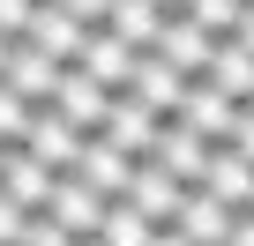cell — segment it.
<instances>
[{"label":"cell","instance_id":"6da1fadb","mask_svg":"<svg viewBox=\"0 0 254 246\" xmlns=\"http://www.w3.org/2000/svg\"><path fill=\"white\" fill-rule=\"evenodd\" d=\"M135 60H142V52H135V45H127V38H112V30H105V23H90V30H82V45H75V60H67V67H82V75H90V82H105V90H112V97H120V90H127V75H135Z\"/></svg>","mask_w":254,"mask_h":246},{"label":"cell","instance_id":"7a4b0ae2","mask_svg":"<svg viewBox=\"0 0 254 246\" xmlns=\"http://www.w3.org/2000/svg\"><path fill=\"white\" fill-rule=\"evenodd\" d=\"M67 179H82L90 194H105V201H120V194H127V179H135V157H127V149H112L105 135H82V149H75V164H67Z\"/></svg>","mask_w":254,"mask_h":246},{"label":"cell","instance_id":"3957f363","mask_svg":"<svg viewBox=\"0 0 254 246\" xmlns=\"http://www.w3.org/2000/svg\"><path fill=\"white\" fill-rule=\"evenodd\" d=\"M60 67H67V60H53V52H38L30 38H15V45H8V67H0V82H8L23 104H53Z\"/></svg>","mask_w":254,"mask_h":246},{"label":"cell","instance_id":"277c9868","mask_svg":"<svg viewBox=\"0 0 254 246\" xmlns=\"http://www.w3.org/2000/svg\"><path fill=\"white\" fill-rule=\"evenodd\" d=\"M53 112L67 119L75 135H97V127H105V112H112V90H105V82H90L82 67H60V90H53Z\"/></svg>","mask_w":254,"mask_h":246},{"label":"cell","instance_id":"5b68a950","mask_svg":"<svg viewBox=\"0 0 254 246\" xmlns=\"http://www.w3.org/2000/svg\"><path fill=\"white\" fill-rule=\"evenodd\" d=\"M120 201H135L150 224H172L180 216V201H187V179H172L157 157H135V179H127V194Z\"/></svg>","mask_w":254,"mask_h":246},{"label":"cell","instance_id":"8992f818","mask_svg":"<svg viewBox=\"0 0 254 246\" xmlns=\"http://www.w3.org/2000/svg\"><path fill=\"white\" fill-rule=\"evenodd\" d=\"M209 201H224V209H247L254 201V164L232 149V142H209V157H202V179H194Z\"/></svg>","mask_w":254,"mask_h":246},{"label":"cell","instance_id":"52a82bcc","mask_svg":"<svg viewBox=\"0 0 254 246\" xmlns=\"http://www.w3.org/2000/svg\"><path fill=\"white\" fill-rule=\"evenodd\" d=\"M180 90H187V75H180L172 60H157V52H142L120 97H135L142 112H157V119H172V112H180Z\"/></svg>","mask_w":254,"mask_h":246},{"label":"cell","instance_id":"ba28073f","mask_svg":"<svg viewBox=\"0 0 254 246\" xmlns=\"http://www.w3.org/2000/svg\"><path fill=\"white\" fill-rule=\"evenodd\" d=\"M23 149L45 164V172H67L75 164V149H82V135L67 127V119L53 112V104H30V127H23Z\"/></svg>","mask_w":254,"mask_h":246},{"label":"cell","instance_id":"9c48e42d","mask_svg":"<svg viewBox=\"0 0 254 246\" xmlns=\"http://www.w3.org/2000/svg\"><path fill=\"white\" fill-rule=\"evenodd\" d=\"M150 52H157V60H172L180 75H202V60H209V30H202L194 15H180V8H165V23H157V38H150Z\"/></svg>","mask_w":254,"mask_h":246},{"label":"cell","instance_id":"30bf717a","mask_svg":"<svg viewBox=\"0 0 254 246\" xmlns=\"http://www.w3.org/2000/svg\"><path fill=\"white\" fill-rule=\"evenodd\" d=\"M150 157H157L172 179H187V187H194V179H202V157H209V142L187 127L180 112H172V119H157V142H150Z\"/></svg>","mask_w":254,"mask_h":246},{"label":"cell","instance_id":"8fae6325","mask_svg":"<svg viewBox=\"0 0 254 246\" xmlns=\"http://www.w3.org/2000/svg\"><path fill=\"white\" fill-rule=\"evenodd\" d=\"M202 82H209V90H224L232 104H247V97H254V52H247L239 38H209V60H202Z\"/></svg>","mask_w":254,"mask_h":246},{"label":"cell","instance_id":"7c38bea8","mask_svg":"<svg viewBox=\"0 0 254 246\" xmlns=\"http://www.w3.org/2000/svg\"><path fill=\"white\" fill-rule=\"evenodd\" d=\"M232 112H239V104H232L224 90H209L202 75H187V90H180V119H187L202 142H224V135H232Z\"/></svg>","mask_w":254,"mask_h":246},{"label":"cell","instance_id":"4fadbf2b","mask_svg":"<svg viewBox=\"0 0 254 246\" xmlns=\"http://www.w3.org/2000/svg\"><path fill=\"white\" fill-rule=\"evenodd\" d=\"M45 216H53L60 231L90 239V231H97V216H105V194H90L82 179H67V172H60V179H53V194H45Z\"/></svg>","mask_w":254,"mask_h":246},{"label":"cell","instance_id":"5bb4252c","mask_svg":"<svg viewBox=\"0 0 254 246\" xmlns=\"http://www.w3.org/2000/svg\"><path fill=\"white\" fill-rule=\"evenodd\" d=\"M82 30H90V23H75L60 0H38V8H30V23H23V38H30L38 52H53V60H75Z\"/></svg>","mask_w":254,"mask_h":246},{"label":"cell","instance_id":"9a60e30c","mask_svg":"<svg viewBox=\"0 0 254 246\" xmlns=\"http://www.w3.org/2000/svg\"><path fill=\"white\" fill-rule=\"evenodd\" d=\"M232 216H239V209H224V201H209L202 187H187V201H180L172 231H180V239H194V246H224V239H232Z\"/></svg>","mask_w":254,"mask_h":246},{"label":"cell","instance_id":"2e32d148","mask_svg":"<svg viewBox=\"0 0 254 246\" xmlns=\"http://www.w3.org/2000/svg\"><path fill=\"white\" fill-rule=\"evenodd\" d=\"M112 149H127V157H150V142H157V112H142L135 97H112V112H105V127H97Z\"/></svg>","mask_w":254,"mask_h":246},{"label":"cell","instance_id":"e0dca14e","mask_svg":"<svg viewBox=\"0 0 254 246\" xmlns=\"http://www.w3.org/2000/svg\"><path fill=\"white\" fill-rule=\"evenodd\" d=\"M53 179H60V172H45V164H38V157H30L23 142H15L8 157H0V194H15L23 209H45V194H53Z\"/></svg>","mask_w":254,"mask_h":246},{"label":"cell","instance_id":"ac0fdd59","mask_svg":"<svg viewBox=\"0 0 254 246\" xmlns=\"http://www.w3.org/2000/svg\"><path fill=\"white\" fill-rule=\"evenodd\" d=\"M157 23H165V8H157V0H112V8H105V30H112V38H127L135 52H150Z\"/></svg>","mask_w":254,"mask_h":246},{"label":"cell","instance_id":"d6986e66","mask_svg":"<svg viewBox=\"0 0 254 246\" xmlns=\"http://www.w3.org/2000/svg\"><path fill=\"white\" fill-rule=\"evenodd\" d=\"M150 231H157V224H150L135 201H105V216H97L90 239H97V246H150Z\"/></svg>","mask_w":254,"mask_h":246},{"label":"cell","instance_id":"ffe728a7","mask_svg":"<svg viewBox=\"0 0 254 246\" xmlns=\"http://www.w3.org/2000/svg\"><path fill=\"white\" fill-rule=\"evenodd\" d=\"M239 8H247V0H180V15H194V23H202L209 38H232Z\"/></svg>","mask_w":254,"mask_h":246},{"label":"cell","instance_id":"44dd1931","mask_svg":"<svg viewBox=\"0 0 254 246\" xmlns=\"http://www.w3.org/2000/svg\"><path fill=\"white\" fill-rule=\"evenodd\" d=\"M15 246H75V231H60V224H53L45 209H30V216H23V239H15Z\"/></svg>","mask_w":254,"mask_h":246},{"label":"cell","instance_id":"7402d4cb","mask_svg":"<svg viewBox=\"0 0 254 246\" xmlns=\"http://www.w3.org/2000/svg\"><path fill=\"white\" fill-rule=\"evenodd\" d=\"M23 127H30V104H23V97L8 90V82H0V142L15 149V142H23Z\"/></svg>","mask_w":254,"mask_h":246},{"label":"cell","instance_id":"603a6c76","mask_svg":"<svg viewBox=\"0 0 254 246\" xmlns=\"http://www.w3.org/2000/svg\"><path fill=\"white\" fill-rule=\"evenodd\" d=\"M224 142H232V149L254 164V104H239V112H232V135H224Z\"/></svg>","mask_w":254,"mask_h":246},{"label":"cell","instance_id":"cb8c5ba5","mask_svg":"<svg viewBox=\"0 0 254 246\" xmlns=\"http://www.w3.org/2000/svg\"><path fill=\"white\" fill-rule=\"evenodd\" d=\"M23 216H30V209H23L15 194H0V246H15V239H23Z\"/></svg>","mask_w":254,"mask_h":246},{"label":"cell","instance_id":"d4e9b609","mask_svg":"<svg viewBox=\"0 0 254 246\" xmlns=\"http://www.w3.org/2000/svg\"><path fill=\"white\" fill-rule=\"evenodd\" d=\"M30 8H38V0H0V38H23Z\"/></svg>","mask_w":254,"mask_h":246},{"label":"cell","instance_id":"484cf974","mask_svg":"<svg viewBox=\"0 0 254 246\" xmlns=\"http://www.w3.org/2000/svg\"><path fill=\"white\" fill-rule=\"evenodd\" d=\"M60 8H67L75 23H105V8H112V0H60Z\"/></svg>","mask_w":254,"mask_h":246},{"label":"cell","instance_id":"4316f807","mask_svg":"<svg viewBox=\"0 0 254 246\" xmlns=\"http://www.w3.org/2000/svg\"><path fill=\"white\" fill-rule=\"evenodd\" d=\"M224 246H254V209H239V216H232V239H224Z\"/></svg>","mask_w":254,"mask_h":246},{"label":"cell","instance_id":"83f0119b","mask_svg":"<svg viewBox=\"0 0 254 246\" xmlns=\"http://www.w3.org/2000/svg\"><path fill=\"white\" fill-rule=\"evenodd\" d=\"M232 38H239V45L254 52V0H247V8H239V23H232Z\"/></svg>","mask_w":254,"mask_h":246},{"label":"cell","instance_id":"f1b7e54d","mask_svg":"<svg viewBox=\"0 0 254 246\" xmlns=\"http://www.w3.org/2000/svg\"><path fill=\"white\" fill-rule=\"evenodd\" d=\"M150 246H194V239H180L172 224H157V231H150Z\"/></svg>","mask_w":254,"mask_h":246},{"label":"cell","instance_id":"f546056e","mask_svg":"<svg viewBox=\"0 0 254 246\" xmlns=\"http://www.w3.org/2000/svg\"><path fill=\"white\" fill-rule=\"evenodd\" d=\"M8 45H15V38H0V67H8Z\"/></svg>","mask_w":254,"mask_h":246},{"label":"cell","instance_id":"4dcf8cb0","mask_svg":"<svg viewBox=\"0 0 254 246\" xmlns=\"http://www.w3.org/2000/svg\"><path fill=\"white\" fill-rule=\"evenodd\" d=\"M157 8H180V0H157Z\"/></svg>","mask_w":254,"mask_h":246},{"label":"cell","instance_id":"1f68e13d","mask_svg":"<svg viewBox=\"0 0 254 246\" xmlns=\"http://www.w3.org/2000/svg\"><path fill=\"white\" fill-rule=\"evenodd\" d=\"M75 246H97V239H75Z\"/></svg>","mask_w":254,"mask_h":246},{"label":"cell","instance_id":"d6a6232c","mask_svg":"<svg viewBox=\"0 0 254 246\" xmlns=\"http://www.w3.org/2000/svg\"><path fill=\"white\" fill-rule=\"evenodd\" d=\"M0 157H8V142H0Z\"/></svg>","mask_w":254,"mask_h":246},{"label":"cell","instance_id":"836d02e7","mask_svg":"<svg viewBox=\"0 0 254 246\" xmlns=\"http://www.w3.org/2000/svg\"><path fill=\"white\" fill-rule=\"evenodd\" d=\"M247 209H254V201H247Z\"/></svg>","mask_w":254,"mask_h":246},{"label":"cell","instance_id":"e575fe53","mask_svg":"<svg viewBox=\"0 0 254 246\" xmlns=\"http://www.w3.org/2000/svg\"><path fill=\"white\" fill-rule=\"evenodd\" d=\"M247 104H254V97H247Z\"/></svg>","mask_w":254,"mask_h":246}]
</instances>
